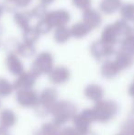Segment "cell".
I'll return each instance as SVG.
<instances>
[{"mask_svg": "<svg viewBox=\"0 0 134 135\" xmlns=\"http://www.w3.org/2000/svg\"><path fill=\"white\" fill-rule=\"evenodd\" d=\"M114 62L120 71L127 70L133 64V54L120 50L118 54H116Z\"/></svg>", "mask_w": 134, "mask_h": 135, "instance_id": "4fadbf2b", "label": "cell"}, {"mask_svg": "<svg viewBox=\"0 0 134 135\" xmlns=\"http://www.w3.org/2000/svg\"><path fill=\"white\" fill-rule=\"evenodd\" d=\"M12 1L16 4L18 8H25L31 3L32 0H12Z\"/></svg>", "mask_w": 134, "mask_h": 135, "instance_id": "d590c367", "label": "cell"}, {"mask_svg": "<svg viewBox=\"0 0 134 135\" xmlns=\"http://www.w3.org/2000/svg\"><path fill=\"white\" fill-rule=\"evenodd\" d=\"M2 14H3V9H2L1 6H0V18H1V17H2Z\"/></svg>", "mask_w": 134, "mask_h": 135, "instance_id": "f35d334b", "label": "cell"}, {"mask_svg": "<svg viewBox=\"0 0 134 135\" xmlns=\"http://www.w3.org/2000/svg\"><path fill=\"white\" fill-rule=\"evenodd\" d=\"M2 47V42H1V41H0V48Z\"/></svg>", "mask_w": 134, "mask_h": 135, "instance_id": "7bdbcfd3", "label": "cell"}, {"mask_svg": "<svg viewBox=\"0 0 134 135\" xmlns=\"http://www.w3.org/2000/svg\"><path fill=\"white\" fill-rule=\"evenodd\" d=\"M35 28L39 32V35H45V34H48L49 32H51V30L53 28L48 23V21L45 18H41L35 26Z\"/></svg>", "mask_w": 134, "mask_h": 135, "instance_id": "f1b7e54d", "label": "cell"}, {"mask_svg": "<svg viewBox=\"0 0 134 135\" xmlns=\"http://www.w3.org/2000/svg\"><path fill=\"white\" fill-rule=\"evenodd\" d=\"M71 39V33L70 28L66 26H61V27L55 28L53 32V40L58 44H65Z\"/></svg>", "mask_w": 134, "mask_h": 135, "instance_id": "44dd1931", "label": "cell"}, {"mask_svg": "<svg viewBox=\"0 0 134 135\" xmlns=\"http://www.w3.org/2000/svg\"><path fill=\"white\" fill-rule=\"evenodd\" d=\"M14 22L22 30L29 27L31 15L29 11H16L14 13Z\"/></svg>", "mask_w": 134, "mask_h": 135, "instance_id": "ffe728a7", "label": "cell"}, {"mask_svg": "<svg viewBox=\"0 0 134 135\" xmlns=\"http://www.w3.org/2000/svg\"><path fill=\"white\" fill-rule=\"evenodd\" d=\"M16 114L10 109H4L0 113V126L4 128H10L16 123Z\"/></svg>", "mask_w": 134, "mask_h": 135, "instance_id": "7402d4cb", "label": "cell"}, {"mask_svg": "<svg viewBox=\"0 0 134 135\" xmlns=\"http://www.w3.org/2000/svg\"><path fill=\"white\" fill-rule=\"evenodd\" d=\"M13 85L6 78H0V96L7 97L12 93Z\"/></svg>", "mask_w": 134, "mask_h": 135, "instance_id": "f546056e", "label": "cell"}, {"mask_svg": "<svg viewBox=\"0 0 134 135\" xmlns=\"http://www.w3.org/2000/svg\"><path fill=\"white\" fill-rule=\"evenodd\" d=\"M118 135H122V134H121V133H120V134H118Z\"/></svg>", "mask_w": 134, "mask_h": 135, "instance_id": "ee69618b", "label": "cell"}, {"mask_svg": "<svg viewBox=\"0 0 134 135\" xmlns=\"http://www.w3.org/2000/svg\"><path fill=\"white\" fill-rule=\"evenodd\" d=\"M0 135H10V134H9L7 128H4V127L0 126Z\"/></svg>", "mask_w": 134, "mask_h": 135, "instance_id": "8d00e7d4", "label": "cell"}, {"mask_svg": "<svg viewBox=\"0 0 134 135\" xmlns=\"http://www.w3.org/2000/svg\"><path fill=\"white\" fill-rule=\"evenodd\" d=\"M39 1L41 4H43V5H45V6H49V5H51L52 2H54V0H39Z\"/></svg>", "mask_w": 134, "mask_h": 135, "instance_id": "74e56055", "label": "cell"}, {"mask_svg": "<svg viewBox=\"0 0 134 135\" xmlns=\"http://www.w3.org/2000/svg\"><path fill=\"white\" fill-rule=\"evenodd\" d=\"M58 92L52 87L45 88L39 96V103L36 106L35 111L39 116L44 117L50 113L51 108L57 101Z\"/></svg>", "mask_w": 134, "mask_h": 135, "instance_id": "3957f363", "label": "cell"}, {"mask_svg": "<svg viewBox=\"0 0 134 135\" xmlns=\"http://www.w3.org/2000/svg\"><path fill=\"white\" fill-rule=\"evenodd\" d=\"M84 94L89 99L93 100L95 102H97L103 98L104 90L99 85L97 84H90L85 88Z\"/></svg>", "mask_w": 134, "mask_h": 135, "instance_id": "2e32d148", "label": "cell"}, {"mask_svg": "<svg viewBox=\"0 0 134 135\" xmlns=\"http://www.w3.org/2000/svg\"><path fill=\"white\" fill-rule=\"evenodd\" d=\"M17 101L24 108H35L39 103V96L31 89L18 90L17 93Z\"/></svg>", "mask_w": 134, "mask_h": 135, "instance_id": "ba28073f", "label": "cell"}, {"mask_svg": "<svg viewBox=\"0 0 134 135\" xmlns=\"http://www.w3.org/2000/svg\"><path fill=\"white\" fill-rule=\"evenodd\" d=\"M82 18V21L86 25H87L91 30L100 27L102 23V16L100 15V13L96 9L91 8V7L83 11Z\"/></svg>", "mask_w": 134, "mask_h": 135, "instance_id": "30bf717a", "label": "cell"}, {"mask_svg": "<svg viewBox=\"0 0 134 135\" xmlns=\"http://www.w3.org/2000/svg\"><path fill=\"white\" fill-rule=\"evenodd\" d=\"M121 5V0H102L99 4V9L104 14L111 15L120 10Z\"/></svg>", "mask_w": 134, "mask_h": 135, "instance_id": "ac0fdd59", "label": "cell"}, {"mask_svg": "<svg viewBox=\"0 0 134 135\" xmlns=\"http://www.w3.org/2000/svg\"><path fill=\"white\" fill-rule=\"evenodd\" d=\"M121 20L127 22H132L134 18V5L131 3H127L121 5L120 8Z\"/></svg>", "mask_w": 134, "mask_h": 135, "instance_id": "d4e9b609", "label": "cell"}, {"mask_svg": "<svg viewBox=\"0 0 134 135\" xmlns=\"http://www.w3.org/2000/svg\"><path fill=\"white\" fill-rule=\"evenodd\" d=\"M91 30L87 25L84 23L83 21L76 22L75 24H73L71 28H70V33H71V37L75 38V39L80 40L84 39L85 37L88 35L90 33Z\"/></svg>", "mask_w": 134, "mask_h": 135, "instance_id": "d6986e66", "label": "cell"}, {"mask_svg": "<svg viewBox=\"0 0 134 135\" xmlns=\"http://www.w3.org/2000/svg\"><path fill=\"white\" fill-rule=\"evenodd\" d=\"M2 32H3V28H2V26L0 25V35L2 34Z\"/></svg>", "mask_w": 134, "mask_h": 135, "instance_id": "b9f144b4", "label": "cell"}, {"mask_svg": "<svg viewBox=\"0 0 134 135\" xmlns=\"http://www.w3.org/2000/svg\"><path fill=\"white\" fill-rule=\"evenodd\" d=\"M73 122L75 125V129L82 135H85L89 132L90 125L96 120L95 112L93 108H86L80 114H75L73 116Z\"/></svg>", "mask_w": 134, "mask_h": 135, "instance_id": "5b68a950", "label": "cell"}, {"mask_svg": "<svg viewBox=\"0 0 134 135\" xmlns=\"http://www.w3.org/2000/svg\"><path fill=\"white\" fill-rule=\"evenodd\" d=\"M44 18L52 28H57L61 26H66L71 20V15L69 11L65 9H57L47 12Z\"/></svg>", "mask_w": 134, "mask_h": 135, "instance_id": "8992f818", "label": "cell"}, {"mask_svg": "<svg viewBox=\"0 0 134 135\" xmlns=\"http://www.w3.org/2000/svg\"><path fill=\"white\" fill-rule=\"evenodd\" d=\"M47 6L43 5V4L39 3V5L35 6L31 10H29V13L31 15V18H44L45 15L47 14Z\"/></svg>", "mask_w": 134, "mask_h": 135, "instance_id": "4316f807", "label": "cell"}, {"mask_svg": "<svg viewBox=\"0 0 134 135\" xmlns=\"http://www.w3.org/2000/svg\"><path fill=\"white\" fill-rule=\"evenodd\" d=\"M37 78L38 77L31 71L23 72L20 75H18V77L12 85L13 89H16L17 91L31 89L33 85H35Z\"/></svg>", "mask_w": 134, "mask_h": 135, "instance_id": "9c48e42d", "label": "cell"}, {"mask_svg": "<svg viewBox=\"0 0 134 135\" xmlns=\"http://www.w3.org/2000/svg\"><path fill=\"white\" fill-rule=\"evenodd\" d=\"M1 7L3 9V11L9 13H15L17 11V9L18 8L12 0H4L1 5Z\"/></svg>", "mask_w": 134, "mask_h": 135, "instance_id": "836d02e7", "label": "cell"}, {"mask_svg": "<svg viewBox=\"0 0 134 135\" xmlns=\"http://www.w3.org/2000/svg\"><path fill=\"white\" fill-rule=\"evenodd\" d=\"M50 113L52 115L53 123L61 126L73 119L76 114V107L73 103L67 100L56 101L51 108Z\"/></svg>", "mask_w": 134, "mask_h": 135, "instance_id": "6da1fadb", "label": "cell"}, {"mask_svg": "<svg viewBox=\"0 0 134 135\" xmlns=\"http://www.w3.org/2000/svg\"><path fill=\"white\" fill-rule=\"evenodd\" d=\"M60 135H82L79 133L75 128H64L63 130L60 131Z\"/></svg>", "mask_w": 134, "mask_h": 135, "instance_id": "e575fe53", "label": "cell"}, {"mask_svg": "<svg viewBox=\"0 0 134 135\" xmlns=\"http://www.w3.org/2000/svg\"><path fill=\"white\" fill-rule=\"evenodd\" d=\"M39 34L37 31L35 27H28L27 28L23 30L22 32V39L24 42L29 43V44H35L39 39Z\"/></svg>", "mask_w": 134, "mask_h": 135, "instance_id": "603a6c76", "label": "cell"}, {"mask_svg": "<svg viewBox=\"0 0 134 135\" xmlns=\"http://www.w3.org/2000/svg\"><path fill=\"white\" fill-rule=\"evenodd\" d=\"M90 54L97 60H103L115 54L114 46H110L102 41H95L90 46Z\"/></svg>", "mask_w": 134, "mask_h": 135, "instance_id": "52a82bcc", "label": "cell"}, {"mask_svg": "<svg viewBox=\"0 0 134 135\" xmlns=\"http://www.w3.org/2000/svg\"><path fill=\"white\" fill-rule=\"evenodd\" d=\"M6 66L12 75H18L24 72V65L17 54H8L6 58Z\"/></svg>", "mask_w": 134, "mask_h": 135, "instance_id": "7c38bea8", "label": "cell"}, {"mask_svg": "<svg viewBox=\"0 0 134 135\" xmlns=\"http://www.w3.org/2000/svg\"><path fill=\"white\" fill-rule=\"evenodd\" d=\"M120 70L115 64L114 61L107 60L101 66V75L104 78L112 79L120 74Z\"/></svg>", "mask_w": 134, "mask_h": 135, "instance_id": "e0dca14e", "label": "cell"}, {"mask_svg": "<svg viewBox=\"0 0 134 135\" xmlns=\"http://www.w3.org/2000/svg\"><path fill=\"white\" fill-rule=\"evenodd\" d=\"M85 135H96V134H95V133H93V132H90V131H89V132H88L87 133H86Z\"/></svg>", "mask_w": 134, "mask_h": 135, "instance_id": "ab89813d", "label": "cell"}, {"mask_svg": "<svg viewBox=\"0 0 134 135\" xmlns=\"http://www.w3.org/2000/svg\"><path fill=\"white\" fill-rule=\"evenodd\" d=\"M49 79L54 85H62L69 80L70 78V70L65 66H57L53 67L52 71L48 74Z\"/></svg>", "mask_w": 134, "mask_h": 135, "instance_id": "8fae6325", "label": "cell"}, {"mask_svg": "<svg viewBox=\"0 0 134 135\" xmlns=\"http://www.w3.org/2000/svg\"><path fill=\"white\" fill-rule=\"evenodd\" d=\"M121 134L122 135H134V126L133 119H128L124 122L121 127Z\"/></svg>", "mask_w": 134, "mask_h": 135, "instance_id": "1f68e13d", "label": "cell"}, {"mask_svg": "<svg viewBox=\"0 0 134 135\" xmlns=\"http://www.w3.org/2000/svg\"><path fill=\"white\" fill-rule=\"evenodd\" d=\"M18 44H19V41L18 40H16L15 38H10L6 41L4 46H5L6 50L8 52V54H16Z\"/></svg>", "mask_w": 134, "mask_h": 135, "instance_id": "4dcf8cb0", "label": "cell"}, {"mask_svg": "<svg viewBox=\"0 0 134 135\" xmlns=\"http://www.w3.org/2000/svg\"><path fill=\"white\" fill-rule=\"evenodd\" d=\"M120 50L124 52L132 54L134 52V37L133 35L124 39L123 41H120Z\"/></svg>", "mask_w": 134, "mask_h": 135, "instance_id": "83f0119b", "label": "cell"}, {"mask_svg": "<svg viewBox=\"0 0 134 135\" xmlns=\"http://www.w3.org/2000/svg\"><path fill=\"white\" fill-rule=\"evenodd\" d=\"M60 126L56 125L53 122L45 123L41 126L39 132L42 135H60Z\"/></svg>", "mask_w": 134, "mask_h": 135, "instance_id": "484cf974", "label": "cell"}, {"mask_svg": "<svg viewBox=\"0 0 134 135\" xmlns=\"http://www.w3.org/2000/svg\"><path fill=\"white\" fill-rule=\"evenodd\" d=\"M72 4L76 8L84 11L86 9L91 7L92 0H72Z\"/></svg>", "mask_w": 134, "mask_h": 135, "instance_id": "d6a6232c", "label": "cell"}, {"mask_svg": "<svg viewBox=\"0 0 134 135\" xmlns=\"http://www.w3.org/2000/svg\"><path fill=\"white\" fill-rule=\"evenodd\" d=\"M17 54L24 57V58H31L36 54V47L34 44H29L27 42H19L17 50Z\"/></svg>", "mask_w": 134, "mask_h": 135, "instance_id": "cb8c5ba5", "label": "cell"}, {"mask_svg": "<svg viewBox=\"0 0 134 135\" xmlns=\"http://www.w3.org/2000/svg\"><path fill=\"white\" fill-rule=\"evenodd\" d=\"M95 112L96 120L99 122L109 121L118 110V106L113 100H99L93 108Z\"/></svg>", "mask_w": 134, "mask_h": 135, "instance_id": "7a4b0ae2", "label": "cell"}, {"mask_svg": "<svg viewBox=\"0 0 134 135\" xmlns=\"http://www.w3.org/2000/svg\"><path fill=\"white\" fill-rule=\"evenodd\" d=\"M100 41H102L106 44L110 45V46H114L116 43L118 42V36H117L116 30H115L113 24H109V25L106 26L104 28L103 31L101 33Z\"/></svg>", "mask_w": 134, "mask_h": 135, "instance_id": "9a60e30c", "label": "cell"}, {"mask_svg": "<svg viewBox=\"0 0 134 135\" xmlns=\"http://www.w3.org/2000/svg\"><path fill=\"white\" fill-rule=\"evenodd\" d=\"M53 64L54 59L52 54L49 52H42L33 61L31 71L39 77L41 75L50 73L53 68Z\"/></svg>", "mask_w": 134, "mask_h": 135, "instance_id": "277c9868", "label": "cell"}, {"mask_svg": "<svg viewBox=\"0 0 134 135\" xmlns=\"http://www.w3.org/2000/svg\"><path fill=\"white\" fill-rule=\"evenodd\" d=\"M130 22H127L123 20H117L116 22L113 23V26L116 30L117 36H118V42L123 41L124 39L133 35L132 34V28L130 25Z\"/></svg>", "mask_w": 134, "mask_h": 135, "instance_id": "5bb4252c", "label": "cell"}, {"mask_svg": "<svg viewBox=\"0 0 134 135\" xmlns=\"http://www.w3.org/2000/svg\"><path fill=\"white\" fill-rule=\"evenodd\" d=\"M34 135H42V134H41V132H39V131H38V132H36L35 133H34Z\"/></svg>", "mask_w": 134, "mask_h": 135, "instance_id": "60d3db41", "label": "cell"}]
</instances>
